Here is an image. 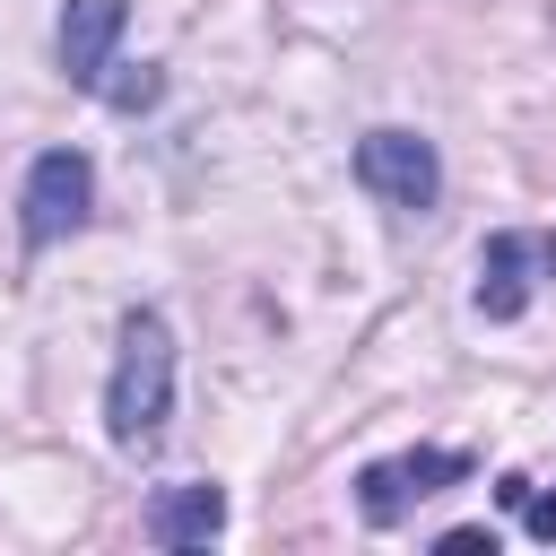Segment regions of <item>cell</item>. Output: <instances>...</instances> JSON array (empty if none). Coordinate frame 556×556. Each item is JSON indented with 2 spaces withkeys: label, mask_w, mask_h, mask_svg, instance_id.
<instances>
[{
  "label": "cell",
  "mask_w": 556,
  "mask_h": 556,
  "mask_svg": "<svg viewBox=\"0 0 556 556\" xmlns=\"http://www.w3.org/2000/svg\"><path fill=\"white\" fill-rule=\"evenodd\" d=\"M174 417V330L165 313H122V348H113V382H104V434L122 452H148Z\"/></svg>",
  "instance_id": "1"
},
{
  "label": "cell",
  "mask_w": 556,
  "mask_h": 556,
  "mask_svg": "<svg viewBox=\"0 0 556 556\" xmlns=\"http://www.w3.org/2000/svg\"><path fill=\"white\" fill-rule=\"evenodd\" d=\"M87 208H96V165H87L78 148H43V156L26 165V191H17V226H26V243L43 252V243L78 235Z\"/></svg>",
  "instance_id": "2"
},
{
  "label": "cell",
  "mask_w": 556,
  "mask_h": 556,
  "mask_svg": "<svg viewBox=\"0 0 556 556\" xmlns=\"http://www.w3.org/2000/svg\"><path fill=\"white\" fill-rule=\"evenodd\" d=\"M460 478H469V452L417 443V452H391V460H365V469H356V513H365L374 530H391L408 504H426V495H443V486H460Z\"/></svg>",
  "instance_id": "3"
},
{
  "label": "cell",
  "mask_w": 556,
  "mask_h": 556,
  "mask_svg": "<svg viewBox=\"0 0 556 556\" xmlns=\"http://www.w3.org/2000/svg\"><path fill=\"white\" fill-rule=\"evenodd\" d=\"M356 182H365L382 208L417 217V208H434V191H443V156H434V139H417V130H365V139H356Z\"/></svg>",
  "instance_id": "4"
},
{
  "label": "cell",
  "mask_w": 556,
  "mask_h": 556,
  "mask_svg": "<svg viewBox=\"0 0 556 556\" xmlns=\"http://www.w3.org/2000/svg\"><path fill=\"white\" fill-rule=\"evenodd\" d=\"M530 269L556 278V235H486V252H478V313L486 321H521V304L539 287Z\"/></svg>",
  "instance_id": "5"
},
{
  "label": "cell",
  "mask_w": 556,
  "mask_h": 556,
  "mask_svg": "<svg viewBox=\"0 0 556 556\" xmlns=\"http://www.w3.org/2000/svg\"><path fill=\"white\" fill-rule=\"evenodd\" d=\"M122 26H130V9L122 0H70L61 9V70H70V87H104L113 78V43H122Z\"/></svg>",
  "instance_id": "6"
},
{
  "label": "cell",
  "mask_w": 556,
  "mask_h": 556,
  "mask_svg": "<svg viewBox=\"0 0 556 556\" xmlns=\"http://www.w3.org/2000/svg\"><path fill=\"white\" fill-rule=\"evenodd\" d=\"M217 530H226V486H208V478H182V486H165L148 504V539L156 547H208Z\"/></svg>",
  "instance_id": "7"
},
{
  "label": "cell",
  "mask_w": 556,
  "mask_h": 556,
  "mask_svg": "<svg viewBox=\"0 0 556 556\" xmlns=\"http://www.w3.org/2000/svg\"><path fill=\"white\" fill-rule=\"evenodd\" d=\"M156 87H165V78H156V70H148V61H139V70H130V78H104V87H96V96H104V104H113V113H139V104H156Z\"/></svg>",
  "instance_id": "8"
},
{
  "label": "cell",
  "mask_w": 556,
  "mask_h": 556,
  "mask_svg": "<svg viewBox=\"0 0 556 556\" xmlns=\"http://www.w3.org/2000/svg\"><path fill=\"white\" fill-rule=\"evenodd\" d=\"M521 521H530V539H556V486H547V495L521 486Z\"/></svg>",
  "instance_id": "9"
},
{
  "label": "cell",
  "mask_w": 556,
  "mask_h": 556,
  "mask_svg": "<svg viewBox=\"0 0 556 556\" xmlns=\"http://www.w3.org/2000/svg\"><path fill=\"white\" fill-rule=\"evenodd\" d=\"M478 547L495 556V530H486V521H478V530H443V556H478Z\"/></svg>",
  "instance_id": "10"
}]
</instances>
